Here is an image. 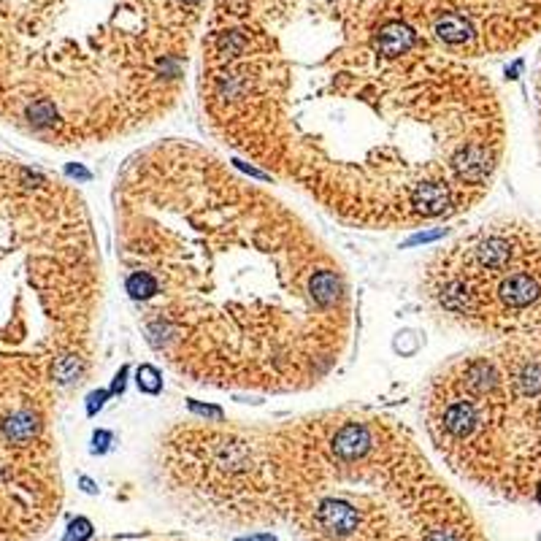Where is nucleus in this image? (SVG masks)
Wrapping results in <instances>:
<instances>
[{"label": "nucleus", "instance_id": "7", "mask_svg": "<svg viewBox=\"0 0 541 541\" xmlns=\"http://www.w3.org/2000/svg\"><path fill=\"white\" fill-rule=\"evenodd\" d=\"M70 398L0 374V541H35L63 507L60 417Z\"/></svg>", "mask_w": 541, "mask_h": 541}, {"label": "nucleus", "instance_id": "2", "mask_svg": "<svg viewBox=\"0 0 541 541\" xmlns=\"http://www.w3.org/2000/svg\"><path fill=\"white\" fill-rule=\"evenodd\" d=\"M338 33L312 57L217 27L201 70L211 136L352 227H422L482 203L509 141L492 82L454 57L384 60Z\"/></svg>", "mask_w": 541, "mask_h": 541}, {"label": "nucleus", "instance_id": "3", "mask_svg": "<svg viewBox=\"0 0 541 541\" xmlns=\"http://www.w3.org/2000/svg\"><path fill=\"white\" fill-rule=\"evenodd\" d=\"M260 525L300 541H488L417 436L374 409L260 425Z\"/></svg>", "mask_w": 541, "mask_h": 541}, {"label": "nucleus", "instance_id": "5", "mask_svg": "<svg viewBox=\"0 0 541 541\" xmlns=\"http://www.w3.org/2000/svg\"><path fill=\"white\" fill-rule=\"evenodd\" d=\"M419 412L431 450L460 482L541 507V333L450 357Z\"/></svg>", "mask_w": 541, "mask_h": 541}, {"label": "nucleus", "instance_id": "4", "mask_svg": "<svg viewBox=\"0 0 541 541\" xmlns=\"http://www.w3.org/2000/svg\"><path fill=\"white\" fill-rule=\"evenodd\" d=\"M103 293L82 192L0 155V374L73 398L95 368Z\"/></svg>", "mask_w": 541, "mask_h": 541}, {"label": "nucleus", "instance_id": "6", "mask_svg": "<svg viewBox=\"0 0 541 541\" xmlns=\"http://www.w3.org/2000/svg\"><path fill=\"white\" fill-rule=\"evenodd\" d=\"M419 298L441 328L504 341L541 333V225L495 214L433 249Z\"/></svg>", "mask_w": 541, "mask_h": 541}, {"label": "nucleus", "instance_id": "1", "mask_svg": "<svg viewBox=\"0 0 541 541\" xmlns=\"http://www.w3.org/2000/svg\"><path fill=\"white\" fill-rule=\"evenodd\" d=\"M111 201L127 303L176 376L295 395L350 357L347 265L300 211L214 149L146 144L125 160Z\"/></svg>", "mask_w": 541, "mask_h": 541}, {"label": "nucleus", "instance_id": "8", "mask_svg": "<svg viewBox=\"0 0 541 541\" xmlns=\"http://www.w3.org/2000/svg\"><path fill=\"white\" fill-rule=\"evenodd\" d=\"M536 114H539V133H541V68H539V79H536Z\"/></svg>", "mask_w": 541, "mask_h": 541}]
</instances>
